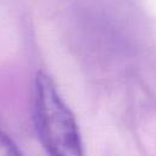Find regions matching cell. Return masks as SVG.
<instances>
[{
  "label": "cell",
  "mask_w": 156,
  "mask_h": 156,
  "mask_svg": "<svg viewBox=\"0 0 156 156\" xmlns=\"http://www.w3.org/2000/svg\"><path fill=\"white\" fill-rule=\"evenodd\" d=\"M33 121L38 139L49 155H83V141L77 119L45 71H38L34 77Z\"/></svg>",
  "instance_id": "6da1fadb"
},
{
  "label": "cell",
  "mask_w": 156,
  "mask_h": 156,
  "mask_svg": "<svg viewBox=\"0 0 156 156\" xmlns=\"http://www.w3.org/2000/svg\"><path fill=\"white\" fill-rule=\"evenodd\" d=\"M21 154L17 144L0 128V156H18Z\"/></svg>",
  "instance_id": "7a4b0ae2"
}]
</instances>
